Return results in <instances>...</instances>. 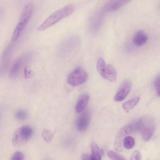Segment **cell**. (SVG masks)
<instances>
[{
    "label": "cell",
    "mask_w": 160,
    "mask_h": 160,
    "mask_svg": "<svg viewBox=\"0 0 160 160\" xmlns=\"http://www.w3.org/2000/svg\"><path fill=\"white\" fill-rule=\"evenodd\" d=\"M75 9L74 5L69 4L58 10L50 15L38 27V30L42 31L51 27L72 14Z\"/></svg>",
    "instance_id": "cell-1"
},
{
    "label": "cell",
    "mask_w": 160,
    "mask_h": 160,
    "mask_svg": "<svg viewBox=\"0 0 160 160\" xmlns=\"http://www.w3.org/2000/svg\"><path fill=\"white\" fill-rule=\"evenodd\" d=\"M138 130L142 139L146 142L151 138L155 131V123L153 118L149 116H145L138 121Z\"/></svg>",
    "instance_id": "cell-2"
},
{
    "label": "cell",
    "mask_w": 160,
    "mask_h": 160,
    "mask_svg": "<svg viewBox=\"0 0 160 160\" xmlns=\"http://www.w3.org/2000/svg\"><path fill=\"white\" fill-rule=\"evenodd\" d=\"M32 134V129L30 126H22L17 129L13 134L12 144L16 147L21 146L30 139Z\"/></svg>",
    "instance_id": "cell-3"
},
{
    "label": "cell",
    "mask_w": 160,
    "mask_h": 160,
    "mask_svg": "<svg viewBox=\"0 0 160 160\" xmlns=\"http://www.w3.org/2000/svg\"><path fill=\"white\" fill-rule=\"evenodd\" d=\"M88 74L86 71L83 68H77L68 75L67 82L70 85L76 87L81 85L87 80Z\"/></svg>",
    "instance_id": "cell-4"
},
{
    "label": "cell",
    "mask_w": 160,
    "mask_h": 160,
    "mask_svg": "<svg viewBox=\"0 0 160 160\" xmlns=\"http://www.w3.org/2000/svg\"><path fill=\"white\" fill-rule=\"evenodd\" d=\"M132 131L130 125H126L119 129L116 134L114 140V148L116 151L120 152L122 150L124 139Z\"/></svg>",
    "instance_id": "cell-5"
},
{
    "label": "cell",
    "mask_w": 160,
    "mask_h": 160,
    "mask_svg": "<svg viewBox=\"0 0 160 160\" xmlns=\"http://www.w3.org/2000/svg\"><path fill=\"white\" fill-rule=\"evenodd\" d=\"M132 86L131 82L129 79L124 80L115 95L113 100L115 102L123 101L129 92Z\"/></svg>",
    "instance_id": "cell-6"
},
{
    "label": "cell",
    "mask_w": 160,
    "mask_h": 160,
    "mask_svg": "<svg viewBox=\"0 0 160 160\" xmlns=\"http://www.w3.org/2000/svg\"><path fill=\"white\" fill-rule=\"evenodd\" d=\"M90 114L88 110L82 112L78 118L76 123L77 129L80 132H83L88 128L90 122Z\"/></svg>",
    "instance_id": "cell-7"
},
{
    "label": "cell",
    "mask_w": 160,
    "mask_h": 160,
    "mask_svg": "<svg viewBox=\"0 0 160 160\" xmlns=\"http://www.w3.org/2000/svg\"><path fill=\"white\" fill-rule=\"evenodd\" d=\"M132 0H109L105 4L103 9L104 11H115L124 5Z\"/></svg>",
    "instance_id": "cell-8"
},
{
    "label": "cell",
    "mask_w": 160,
    "mask_h": 160,
    "mask_svg": "<svg viewBox=\"0 0 160 160\" xmlns=\"http://www.w3.org/2000/svg\"><path fill=\"white\" fill-rule=\"evenodd\" d=\"M102 77L109 82H115L117 79V72L116 69L112 65L106 64L104 72Z\"/></svg>",
    "instance_id": "cell-9"
},
{
    "label": "cell",
    "mask_w": 160,
    "mask_h": 160,
    "mask_svg": "<svg viewBox=\"0 0 160 160\" xmlns=\"http://www.w3.org/2000/svg\"><path fill=\"white\" fill-rule=\"evenodd\" d=\"M104 10H100L94 13L90 20V25L92 28L98 27L101 24L104 17Z\"/></svg>",
    "instance_id": "cell-10"
},
{
    "label": "cell",
    "mask_w": 160,
    "mask_h": 160,
    "mask_svg": "<svg viewBox=\"0 0 160 160\" xmlns=\"http://www.w3.org/2000/svg\"><path fill=\"white\" fill-rule=\"evenodd\" d=\"M90 97L87 93L82 94L79 97L75 106V110L78 113L82 112L86 108L89 101Z\"/></svg>",
    "instance_id": "cell-11"
},
{
    "label": "cell",
    "mask_w": 160,
    "mask_h": 160,
    "mask_svg": "<svg viewBox=\"0 0 160 160\" xmlns=\"http://www.w3.org/2000/svg\"><path fill=\"white\" fill-rule=\"evenodd\" d=\"M33 9L34 6L32 3H27L23 8L19 21H25L28 22L32 15Z\"/></svg>",
    "instance_id": "cell-12"
},
{
    "label": "cell",
    "mask_w": 160,
    "mask_h": 160,
    "mask_svg": "<svg viewBox=\"0 0 160 160\" xmlns=\"http://www.w3.org/2000/svg\"><path fill=\"white\" fill-rule=\"evenodd\" d=\"M148 37L146 34L143 31L139 30L134 34L133 41L135 45L138 46L144 45L147 42Z\"/></svg>",
    "instance_id": "cell-13"
},
{
    "label": "cell",
    "mask_w": 160,
    "mask_h": 160,
    "mask_svg": "<svg viewBox=\"0 0 160 160\" xmlns=\"http://www.w3.org/2000/svg\"><path fill=\"white\" fill-rule=\"evenodd\" d=\"M91 148L92 153L90 155V160H101L103 152L98 145L95 143L92 142L91 144Z\"/></svg>",
    "instance_id": "cell-14"
},
{
    "label": "cell",
    "mask_w": 160,
    "mask_h": 160,
    "mask_svg": "<svg viewBox=\"0 0 160 160\" xmlns=\"http://www.w3.org/2000/svg\"><path fill=\"white\" fill-rule=\"evenodd\" d=\"M22 59L21 58H18L15 62L9 72V76L15 78L19 74L22 65Z\"/></svg>",
    "instance_id": "cell-15"
},
{
    "label": "cell",
    "mask_w": 160,
    "mask_h": 160,
    "mask_svg": "<svg viewBox=\"0 0 160 160\" xmlns=\"http://www.w3.org/2000/svg\"><path fill=\"white\" fill-rule=\"evenodd\" d=\"M140 99L139 97H136L126 102L122 105V108L127 112H129L137 105Z\"/></svg>",
    "instance_id": "cell-16"
},
{
    "label": "cell",
    "mask_w": 160,
    "mask_h": 160,
    "mask_svg": "<svg viewBox=\"0 0 160 160\" xmlns=\"http://www.w3.org/2000/svg\"><path fill=\"white\" fill-rule=\"evenodd\" d=\"M28 23V22L24 21H19L13 33L12 38V41H15L17 40L22 31Z\"/></svg>",
    "instance_id": "cell-17"
},
{
    "label": "cell",
    "mask_w": 160,
    "mask_h": 160,
    "mask_svg": "<svg viewBox=\"0 0 160 160\" xmlns=\"http://www.w3.org/2000/svg\"><path fill=\"white\" fill-rule=\"evenodd\" d=\"M135 143L134 138L130 136H126L124 138L123 142V145L126 148L130 149L133 147Z\"/></svg>",
    "instance_id": "cell-18"
},
{
    "label": "cell",
    "mask_w": 160,
    "mask_h": 160,
    "mask_svg": "<svg viewBox=\"0 0 160 160\" xmlns=\"http://www.w3.org/2000/svg\"><path fill=\"white\" fill-rule=\"evenodd\" d=\"M105 62L102 58H99L97 62V69L99 74L102 76L104 72L106 66Z\"/></svg>",
    "instance_id": "cell-19"
},
{
    "label": "cell",
    "mask_w": 160,
    "mask_h": 160,
    "mask_svg": "<svg viewBox=\"0 0 160 160\" xmlns=\"http://www.w3.org/2000/svg\"><path fill=\"white\" fill-rule=\"evenodd\" d=\"M28 117V113L24 109H20L17 111L15 113L16 118L19 121L25 120Z\"/></svg>",
    "instance_id": "cell-20"
},
{
    "label": "cell",
    "mask_w": 160,
    "mask_h": 160,
    "mask_svg": "<svg viewBox=\"0 0 160 160\" xmlns=\"http://www.w3.org/2000/svg\"><path fill=\"white\" fill-rule=\"evenodd\" d=\"M108 157L112 160H126L123 156L113 151H108Z\"/></svg>",
    "instance_id": "cell-21"
},
{
    "label": "cell",
    "mask_w": 160,
    "mask_h": 160,
    "mask_svg": "<svg viewBox=\"0 0 160 160\" xmlns=\"http://www.w3.org/2000/svg\"><path fill=\"white\" fill-rule=\"evenodd\" d=\"M53 133L49 130L44 129L42 132V136L45 140L47 142H50L53 137Z\"/></svg>",
    "instance_id": "cell-22"
},
{
    "label": "cell",
    "mask_w": 160,
    "mask_h": 160,
    "mask_svg": "<svg viewBox=\"0 0 160 160\" xmlns=\"http://www.w3.org/2000/svg\"><path fill=\"white\" fill-rule=\"evenodd\" d=\"M24 156L23 153L19 151L15 152L11 157V160H22L24 159Z\"/></svg>",
    "instance_id": "cell-23"
},
{
    "label": "cell",
    "mask_w": 160,
    "mask_h": 160,
    "mask_svg": "<svg viewBox=\"0 0 160 160\" xmlns=\"http://www.w3.org/2000/svg\"><path fill=\"white\" fill-rule=\"evenodd\" d=\"M141 156L140 153L138 150H135L133 152L130 157L131 160H140Z\"/></svg>",
    "instance_id": "cell-24"
},
{
    "label": "cell",
    "mask_w": 160,
    "mask_h": 160,
    "mask_svg": "<svg viewBox=\"0 0 160 160\" xmlns=\"http://www.w3.org/2000/svg\"><path fill=\"white\" fill-rule=\"evenodd\" d=\"M154 86L158 95L160 96V77L158 76L155 79L154 82Z\"/></svg>",
    "instance_id": "cell-25"
},
{
    "label": "cell",
    "mask_w": 160,
    "mask_h": 160,
    "mask_svg": "<svg viewBox=\"0 0 160 160\" xmlns=\"http://www.w3.org/2000/svg\"><path fill=\"white\" fill-rule=\"evenodd\" d=\"M82 160H90V155L86 153L83 154L82 156Z\"/></svg>",
    "instance_id": "cell-26"
},
{
    "label": "cell",
    "mask_w": 160,
    "mask_h": 160,
    "mask_svg": "<svg viewBox=\"0 0 160 160\" xmlns=\"http://www.w3.org/2000/svg\"><path fill=\"white\" fill-rule=\"evenodd\" d=\"M28 70L26 68H24V77L25 78H27V74H28Z\"/></svg>",
    "instance_id": "cell-27"
}]
</instances>
